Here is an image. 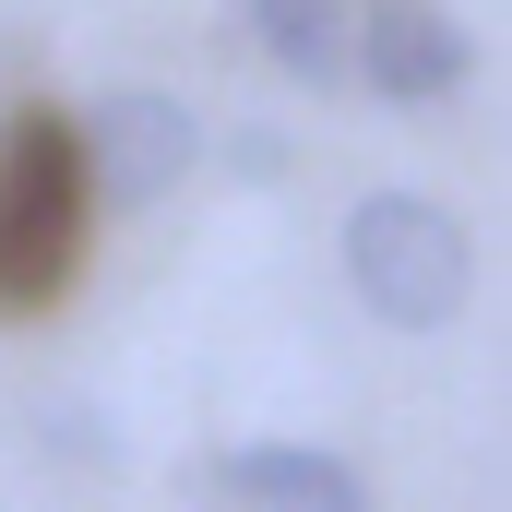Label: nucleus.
Wrapping results in <instances>:
<instances>
[{"instance_id":"39448f33","label":"nucleus","mask_w":512,"mask_h":512,"mask_svg":"<svg viewBox=\"0 0 512 512\" xmlns=\"http://www.w3.org/2000/svg\"><path fill=\"white\" fill-rule=\"evenodd\" d=\"M215 477H227L239 512H370V477H358V465L298 453V441H239Z\"/></svg>"},{"instance_id":"20e7f679","label":"nucleus","mask_w":512,"mask_h":512,"mask_svg":"<svg viewBox=\"0 0 512 512\" xmlns=\"http://www.w3.org/2000/svg\"><path fill=\"white\" fill-rule=\"evenodd\" d=\"M346 60H358L370 96L429 108V96H453V84L477 72V36H465L453 12H429V0H382L370 24H346Z\"/></svg>"},{"instance_id":"423d86ee","label":"nucleus","mask_w":512,"mask_h":512,"mask_svg":"<svg viewBox=\"0 0 512 512\" xmlns=\"http://www.w3.org/2000/svg\"><path fill=\"white\" fill-rule=\"evenodd\" d=\"M251 36H262V60L298 72V84L346 72V0H251Z\"/></svg>"},{"instance_id":"7ed1b4c3","label":"nucleus","mask_w":512,"mask_h":512,"mask_svg":"<svg viewBox=\"0 0 512 512\" xmlns=\"http://www.w3.org/2000/svg\"><path fill=\"white\" fill-rule=\"evenodd\" d=\"M72 155H84V179L108 203H167L191 179V155H203V120L179 96H108L96 120L72 131Z\"/></svg>"},{"instance_id":"f03ea898","label":"nucleus","mask_w":512,"mask_h":512,"mask_svg":"<svg viewBox=\"0 0 512 512\" xmlns=\"http://www.w3.org/2000/svg\"><path fill=\"white\" fill-rule=\"evenodd\" d=\"M72 215H84L72 120H12L0 131V310H36L72 274Z\"/></svg>"},{"instance_id":"f257e3e1","label":"nucleus","mask_w":512,"mask_h":512,"mask_svg":"<svg viewBox=\"0 0 512 512\" xmlns=\"http://www.w3.org/2000/svg\"><path fill=\"white\" fill-rule=\"evenodd\" d=\"M346 274H358L370 322H393V334H441V322H465V298H477L465 227H453L441 203H417V191H370V203L346 215Z\"/></svg>"}]
</instances>
